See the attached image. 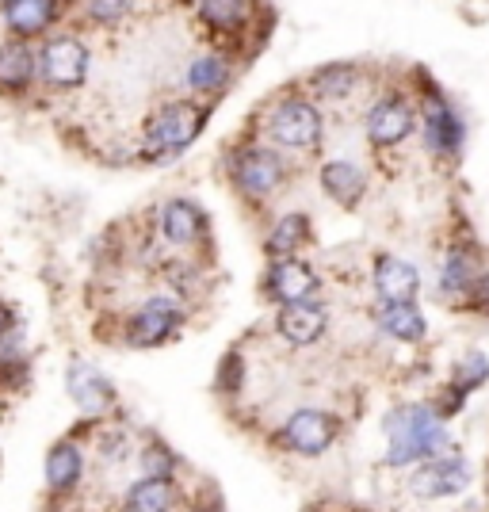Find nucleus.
Returning <instances> with one entry per match:
<instances>
[{"instance_id":"nucleus-1","label":"nucleus","mask_w":489,"mask_h":512,"mask_svg":"<svg viewBox=\"0 0 489 512\" xmlns=\"http://www.w3.org/2000/svg\"><path fill=\"white\" fill-rule=\"evenodd\" d=\"M447 448V432L436 406H402L386 417V463L409 467Z\"/></svg>"},{"instance_id":"nucleus-2","label":"nucleus","mask_w":489,"mask_h":512,"mask_svg":"<svg viewBox=\"0 0 489 512\" xmlns=\"http://www.w3.org/2000/svg\"><path fill=\"white\" fill-rule=\"evenodd\" d=\"M207 111L195 100H172L161 111H153L146 123V142L157 153V161H172V153L188 150L195 138L203 134Z\"/></svg>"},{"instance_id":"nucleus-3","label":"nucleus","mask_w":489,"mask_h":512,"mask_svg":"<svg viewBox=\"0 0 489 512\" xmlns=\"http://www.w3.org/2000/svg\"><path fill=\"white\" fill-rule=\"evenodd\" d=\"M88 65H92V54L81 39L73 35H54L46 39L43 50H39V77L54 88H77L85 85Z\"/></svg>"},{"instance_id":"nucleus-4","label":"nucleus","mask_w":489,"mask_h":512,"mask_svg":"<svg viewBox=\"0 0 489 512\" xmlns=\"http://www.w3.org/2000/svg\"><path fill=\"white\" fill-rule=\"evenodd\" d=\"M184 321V306L172 295H157V299L142 302L127 321V344L130 348H157L176 337Z\"/></svg>"},{"instance_id":"nucleus-5","label":"nucleus","mask_w":489,"mask_h":512,"mask_svg":"<svg viewBox=\"0 0 489 512\" xmlns=\"http://www.w3.org/2000/svg\"><path fill=\"white\" fill-rule=\"evenodd\" d=\"M268 134L287 150H310L321 138V115L310 100H283L268 115Z\"/></svg>"},{"instance_id":"nucleus-6","label":"nucleus","mask_w":489,"mask_h":512,"mask_svg":"<svg viewBox=\"0 0 489 512\" xmlns=\"http://www.w3.org/2000/svg\"><path fill=\"white\" fill-rule=\"evenodd\" d=\"M337 417H329V413H321V409H298L287 417V425H283V444L298 455H321V451L329 448L333 440H337Z\"/></svg>"},{"instance_id":"nucleus-7","label":"nucleus","mask_w":489,"mask_h":512,"mask_svg":"<svg viewBox=\"0 0 489 512\" xmlns=\"http://www.w3.org/2000/svg\"><path fill=\"white\" fill-rule=\"evenodd\" d=\"M470 482V470L463 459H440V455H432L425 467L413 470V478H409V493L413 497H455V493H463Z\"/></svg>"},{"instance_id":"nucleus-8","label":"nucleus","mask_w":489,"mask_h":512,"mask_svg":"<svg viewBox=\"0 0 489 512\" xmlns=\"http://www.w3.org/2000/svg\"><path fill=\"white\" fill-rule=\"evenodd\" d=\"M230 169H234V184L241 188L245 195H272L279 188V180H283V165H279V157L272 150H241L230 161Z\"/></svg>"},{"instance_id":"nucleus-9","label":"nucleus","mask_w":489,"mask_h":512,"mask_svg":"<svg viewBox=\"0 0 489 512\" xmlns=\"http://www.w3.org/2000/svg\"><path fill=\"white\" fill-rule=\"evenodd\" d=\"M0 16H4V27L16 35V39H39L46 35L54 20L62 16V0H4L0 4Z\"/></svg>"},{"instance_id":"nucleus-10","label":"nucleus","mask_w":489,"mask_h":512,"mask_svg":"<svg viewBox=\"0 0 489 512\" xmlns=\"http://www.w3.org/2000/svg\"><path fill=\"white\" fill-rule=\"evenodd\" d=\"M65 390H69V398L77 402V409L88 413V417H104V413L115 409V386L107 383L96 367H88V363H73V367H69Z\"/></svg>"},{"instance_id":"nucleus-11","label":"nucleus","mask_w":489,"mask_h":512,"mask_svg":"<svg viewBox=\"0 0 489 512\" xmlns=\"http://www.w3.org/2000/svg\"><path fill=\"white\" fill-rule=\"evenodd\" d=\"M413 127H417L413 107L398 100V96H390V100L371 107V115H367V142L371 146H398V142H405L413 134Z\"/></svg>"},{"instance_id":"nucleus-12","label":"nucleus","mask_w":489,"mask_h":512,"mask_svg":"<svg viewBox=\"0 0 489 512\" xmlns=\"http://www.w3.org/2000/svg\"><path fill=\"white\" fill-rule=\"evenodd\" d=\"M268 295L279 299L283 306L287 302H302L318 295V276L310 264H302L295 256H279L276 264L268 268Z\"/></svg>"},{"instance_id":"nucleus-13","label":"nucleus","mask_w":489,"mask_h":512,"mask_svg":"<svg viewBox=\"0 0 489 512\" xmlns=\"http://www.w3.org/2000/svg\"><path fill=\"white\" fill-rule=\"evenodd\" d=\"M39 77V54L27 46V39L0 43V96H23L31 81Z\"/></svg>"},{"instance_id":"nucleus-14","label":"nucleus","mask_w":489,"mask_h":512,"mask_svg":"<svg viewBox=\"0 0 489 512\" xmlns=\"http://www.w3.org/2000/svg\"><path fill=\"white\" fill-rule=\"evenodd\" d=\"M425 142L440 157H455L463 150V119L451 111L444 96H428L425 100Z\"/></svg>"},{"instance_id":"nucleus-15","label":"nucleus","mask_w":489,"mask_h":512,"mask_svg":"<svg viewBox=\"0 0 489 512\" xmlns=\"http://www.w3.org/2000/svg\"><path fill=\"white\" fill-rule=\"evenodd\" d=\"M279 333H283V341L295 344V348H306V344L321 341V333H325V325H329V314H325V306L314 299H302V302H287L283 310H279Z\"/></svg>"},{"instance_id":"nucleus-16","label":"nucleus","mask_w":489,"mask_h":512,"mask_svg":"<svg viewBox=\"0 0 489 512\" xmlns=\"http://www.w3.org/2000/svg\"><path fill=\"white\" fill-rule=\"evenodd\" d=\"M375 291L383 302H413L421 291V276L409 260L383 253L375 260Z\"/></svg>"},{"instance_id":"nucleus-17","label":"nucleus","mask_w":489,"mask_h":512,"mask_svg":"<svg viewBox=\"0 0 489 512\" xmlns=\"http://www.w3.org/2000/svg\"><path fill=\"white\" fill-rule=\"evenodd\" d=\"M161 234H165V241H172V245L188 249V245L207 237V214L199 211L192 199H169V203L161 207Z\"/></svg>"},{"instance_id":"nucleus-18","label":"nucleus","mask_w":489,"mask_h":512,"mask_svg":"<svg viewBox=\"0 0 489 512\" xmlns=\"http://www.w3.org/2000/svg\"><path fill=\"white\" fill-rule=\"evenodd\" d=\"M43 474H46L50 493L77 490V486H81V478H85V455H81V448H77L73 440H58L54 448L46 451Z\"/></svg>"},{"instance_id":"nucleus-19","label":"nucleus","mask_w":489,"mask_h":512,"mask_svg":"<svg viewBox=\"0 0 489 512\" xmlns=\"http://www.w3.org/2000/svg\"><path fill=\"white\" fill-rule=\"evenodd\" d=\"M379 325H383L386 337L405 341V344H421L425 341V333H428L425 314H421L413 302H383V310H379Z\"/></svg>"},{"instance_id":"nucleus-20","label":"nucleus","mask_w":489,"mask_h":512,"mask_svg":"<svg viewBox=\"0 0 489 512\" xmlns=\"http://www.w3.org/2000/svg\"><path fill=\"white\" fill-rule=\"evenodd\" d=\"M321 188H325L329 199H337L341 207H356L363 192H367V176L352 161H329L321 169Z\"/></svg>"},{"instance_id":"nucleus-21","label":"nucleus","mask_w":489,"mask_h":512,"mask_svg":"<svg viewBox=\"0 0 489 512\" xmlns=\"http://www.w3.org/2000/svg\"><path fill=\"white\" fill-rule=\"evenodd\" d=\"M123 505H127L130 512H165L176 505V486H172V478L146 474L142 482H134L127 490Z\"/></svg>"},{"instance_id":"nucleus-22","label":"nucleus","mask_w":489,"mask_h":512,"mask_svg":"<svg viewBox=\"0 0 489 512\" xmlns=\"http://www.w3.org/2000/svg\"><path fill=\"white\" fill-rule=\"evenodd\" d=\"M199 20L218 35H234L249 20V0H203L199 4Z\"/></svg>"},{"instance_id":"nucleus-23","label":"nucleus","mask_w":489,"mask_h":512,"mask_svg":"<svg viewBox=\"0 0 489 512\" xmlns=\"http://www.w3.org/2000/svg\"><path fill=\"white\" fill-rule=\"evenodd\" d=\"M482 272L474 268V260H470L463 249H455V253L444 260V272H440V291L444 295H470V291H478V283H482Z\"/></svg>"},{"instance_id":"nucleus-24","label":"nucleus","mask_w":489,"mask_h":512,"mask_svg":"<svg viewBox=\"0 0 489 512\" xmlns=\"http://www.w3.org/2000/svg\"><path fill=\"white\" fill-rule=\"evenodd\" d=\"M184 81H188L192 92H222V88L230 85V62L222 54H203V58H195L188 65Z\"/></svg>"},{"instance_id":"nucleus-25","label":"nucleus","mask_w":489,"mask_h":512,"mask_svg":"<svg viewBox=\"0 0 489 512\" xmlns=\"http://www.w3.org/2000/svg\"><path fill=\"white\" fill-rule=\"evenodd\" d=\"M310 237V218L306 214H283L276 230L268 234V253L272 256H295Z\"/></svg>"},{"instance_id":"nucleus-26","label":"nucleus","mask_w":489,"mask_h":512,"mask_svg":"<svg viewBox=\"0 0 489 512\" xmlns=\"http://www.w3.org/2000/svg\"><path fill=\"white\" fill-rule=\"evenodd\" d=\"M356 88V69L352 65H321L318 73L310 77V92L325 96V100H341Z\"/></svg>"},{"instance_id":"nucleus-27","label":"nucleus","mask_w":489,"mask_h":512,"mask_svg":"<svg viewBox=\"0 0 489 512\" xmlns=\"http://www.w3.org/2000/svg\"><path fill=\"white\" fill-rule=\"evenodd\" d=\"M489 379V360L482 356V352H467L463 360H459V367H455V390L459 394H470V390H478V386Z\"/></svg>"},{"instance_id":"nucleus-28","label":"nucleus","mask_w":489,"mask_h":512,"mask_svg":"<svg viewBox=\"0 0 489 512\" xmlns=\"http://www.w3.org/2000/svg\"><path fill=\"white\" fill-rule=\"evenodd\" d=\"M88 20L100 23V27H115L134 12V0H88Z\"/></svg>"},{"instance_id":"nucleus-29","label":"nucleus","mask_w":489,"mask_h":512,"mask_svg":"<svg viewBox=\"0 0 489 512\" xmlns=\"http://www.w3.org/2000/svg\"><path fill=\"white\" fill-rule=\"evenodd\" d=\"M176 467H180V459L172 455L165 444H149L146 451H142V470L146 474H157V478H172L176 474Z\"/></svg>"},{"instance_id":"nucleus-30","label":"nucleus","mask_w":489,"mask_h":512,"mask_svg":"<svg viewBox=\"0 0 489 512\" xmlns=\"http://www.w3.org/2000/svg\"><path fill=\"white\" fill-rule=\"evenodd\" d=\"M241 371H245L241 356L230 352V356L222 360V367H218V390H222V394H234L237 386H241Z\"/></svg>"},{"instance_id":"nucleus-31","label":"nucleus","mask_w":489,"mask_h":512,"mask_svg":"<svg viewBox=\"0 0 489 512\" xmlns=\"http://www.w3.org/2000/svg\"><path fill=\"white\" fill-rule=\"evenodd\" d=\"M12 341H16V314L0 302V348H12Z\"/></svg>"}]
</instances>
